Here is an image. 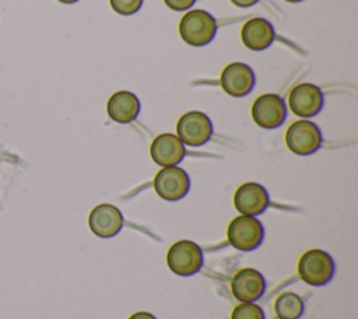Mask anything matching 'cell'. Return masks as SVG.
<instances>
[{
    "instance_id": "16",
    "label": "cell",
    "mask_w": 358,
    "mask_h": 319,
    "mask_svg": "<svg viewBox=\"0 0 358 319\" xmlns=\"http://www.w3.org/2000/svg\"><path fill=\"white\" fill-rule=\"evenodd\" d=\"M109 118L117 123H131L140 113V99L131 91H117L108 101Z\"/></svg>"
},
{
    "instance_id": "2",
    "label": "cell",
    "mask_w": 358,
    "mask_h": 319,
    "mask_svg": "<svg viewBox=\"0 0 358 319\" xmlns=\"http://www.w3.org/2000/svg\"><path fill=\"white\" fill-rule=\"evenodd\" d=\"M217 34V21L206 10L187 11L179 22V35L190 46H206Z\"/></svg>"
},
{
    "instance_id": "13",
    "label": "cell",
    "mask_w": 358,
    "mask_h": 319,
    "mask_svg": "<svg viewBox=\"0 0 358 319\" xmlns=\"http://www.w3.org/2000/svg\"><path fill=\"white\" fill-rule=\"evenodd\" d=\"M231 290L238 301L255 302L263 297L266 291V280L256 269H241L232 277Z\"/></svg>"
},
{
    "instance_id": "10",
    "label": "cell",
    "mask_w": 358,
    "mask_h": 319,
    "mask_svg": "<svg viewBox=\"0 0 358 319\" xmlns=\"http://www.w3.org/2000/svg\"><path fill=\"white\" fill-rule=\"evenodd\" d=\"M220 81L228 95L241 98L252 92L256 84V76L249 64L234 62L224 67Z\"/></svg>"
},
{
    "instance_id": "11",
    "label": "cell",
    "mask_w": 358,
    "mask_h": 319,
    "mask_svg": "<svg viewBox=\"0 0 358 319\" xmlns=\"http://www.w3.org/2000/svg\"><path fill=\"white\" fill-rule=\"evenodd\" d=\"M234 204L241 214L256 217L267 210L270 206V196L263 185L257 182H246L236 189Z\"/></svg>"
},
{
    "instance_id": "17",
    "label": "cell",
    "mask_w": 358,
    "mask_h": 319,
    "mask_svg": "<svg viewBox=\"0 0 358 319\" xmlns=\"http://www.w3.org/2000/svg\"><path fill=\"white\" fill-rule=\"evenodd\" d=\"M274 311L278 319H299L303 315L305 305L298 294L285 291L277 297Z\"/></svg>"
},
{
    "instance_id": "5",
    "label": "cell",
    "mask_w": 358,
    "mask_h": 319,
    "mask_svg": "<svg viewBox=\"0 0 358 319\" xmlns=\"http://www.w3.org/2000/svg\"><path fill=\"white\" fill-rule=\"evenodd\" d=\"M285 144L296 155H312L323 144V136L316 123L301 119L287 129Z\"/></svg>"
},
{
    "instance_id": "24",
    "label": "cell",
    "mask_w": 358,
    "mask_h": 319,
    "mask_svg": "<svg viewBox=\"0 0 358 319\" xmlns=\"http://www.w3.org/2000/svg\"><path fill=\"white\" fill-rule=\"evenodd\" d=\"M288 3H299V1H303V0H285Z\"/></svg>"
},
{
    "instance_id": "6",
    "label": "cell",
    "mask_w": 358,
    "mask_h": 319,
    "mask_svg": "<svg viewBox=\"0 0 358 319\" xmlns=\"http://www.w3.org/2000/svg\"><path fill=\"white\" fill-rule=\"evenodd\" d=\"M176 136L180 141L190 147H200L210 141L214 133L211 119L200 111H189L183 113L176 123Z\"/></svg>"
},
{
    "instance_id": "12",
    "label": "cell",
    "mask_w": 358,
    "mask_h": 319,
    "mask_svg": "<svg viewBox=\"0 0 358 319\" xmlns=\"http://www.w3.org/2000/svg\"><path fill=\"white\" fill-rule=\"evenodd\" d=\"M124 218L122 211L109 203L95 206L88 215V225L92 234L99 238H112L123 228Z\"/></svg>"
},
{
    "instance_id": "20",
    "label": "cell",
    "mask_w": 358,
    "mask_h": 319,
    "mask_svg": "<svg viewBox=\"0 0 358 319\" xmlns=\"http://www.w3.org/2000/svg\"><path fill=\"white\" fill-rule=\"evenodd\" d=\"M164 3L173 11H185L189 10L196 0H164Z\"/></svg>"
},
{
    "instance_id": "8",
    "label": "cell",
    "mask_w": 358,
    "mask_h": 319,
    "mask_svg": "<svg viewBox=\"0 0 358 319\" xmlns=\"http://www.w3.org/2000/svg\"><path fill=\"white\" fill-rule=\"evenodd\" d=\"M252 118L262 129H277L287 118L284 99L277 94H263L252 105Z\"/></svg>"
},
{
    "instance_id": "3",
    "label": "cell",
    "mask_w": 358,
    "mask_h": 319,
    "mask_svg": "<svg viewBox=\"0 0 358 319\" xmlns=\"http://www.w3.org/2000/svg\"><path fill=\"white\" fill-rule=\"evenodd\" d=\"M203 249L193 241H176L166 253V264L171 271L180 277H189L203 267Z\"/></svg>"
},
{
    "instance_id": "9",
    "label": "cell",
    "mask_w": 358,
    "mask_h": 319,
    "mask_svg": "<svg viewBox=\"0 0 358 319\" xmlns=\"http://www.w3.org/2000/svg\"><path fill=\"white\" fill-rule=\"evenodd\" d=\"M324 104V95L322 90L312 83H301L295 85L288 95V105L296 116L313 118L316 116Z\"/></svg>"
},
{
    "instance_id": "1",
    "label": "cell",
    "mask_w": 358,
    "mask_h": 319,
    "mask_svg": "<svg viewBox=\"0 0 358 319\" xmlns=\"http://www.w3.org/2000/svg\"><path fill=\"white\" fill-rule=\"evenodd\" d=\"M298 274L308 285H326L336 274L334 259L326 250L309 249L298 262Z\"/></svg>"
},
{
    "instance_id": "15",
    "label": "cell",
    "mask_w": 358,
    "mask_h": 319,
    "mask_svg": "<svg viewBox=\"0 0 358 319\" xmlns=\"http://www.w3.org/2000/svg\"><path fill=\"white\" fill-rule=\"evenodd\" d=\"M243 45L255 52L267 49L275 39V31L271 22L266 18L256 17L246 21L241 31Z\"/></svg>"
},
{
    "instance_id": "7",
    "label": "cell",
    "mask_w": 358,
    "mask_h": 319,
    "mask_svg": "<svg viewBox=\"0 0 358 319\" xmlns=\"http://www.w3.org/2000/svg\"><path fill=\"white\" fill-rule=\"evenodd\" d=\"M154 189L161 199L176 201L189 193L190 178L185 169L176 165L164 166L154 178Z\"/></svg>"
},
{
    "instance_id": "14",
    "label": "cell",
    "mask_w": 358,
    "mask_h": 319,
    "mask_svg": "<svg viewBox=\"0 0 358 319\" xmlns=\"http://www.w3.org/2000/svg\"><path fill=\"white\" fill-rule=\"evenodd\" d=\"M150 154L152 161L159 166H173L178 165L186 155L185 144L176 134L162 133L158 134L150 147Z\"/></svg>"
},
{
    "instance_id": "23",
    "label": "cell",
    "mask_w": 358,
    "mask_h": 319,
    "mask_svg": "<svg viewBox=\"0 0 358 319\" xmlns=\"http://www.w3.org/2000/svg\"><path fill=\"white\" fill-rule=\"evenodd\" d=\"M60 3H64V4H73V3H77L78 0H59Z\"/></svg>"
},
{
    "instance_id": "22",
    "label": "cell",
    "mask_w": 358,
    "mask_h": 319,
    "mask_svg": "<svg viewBox=\"0 0 358 319\" xmlns=\"http://www.w3.org/2000/svg\"><path fill=\"white\" fill-rule=\"evenodd\" d=\"M129 319H157V318L152 313H150V312L140 311V312H136L131 316H129Z\"/></svg>"
},
{
    "instance_id": "18",
    "label": "cell",
    "mask_w": 358,
    "mask_h": 319,
    "mask_svg": "<svg viewBox=\"0 0 358 319\" xmlns=\"http://www.w3.org/2000/svg\"><path fill=\"white\" fill-rule=\"evenodd\" d=\"M231 319H266L263 309L255 302H241L231 313Z\"/></svg>"
},
{
    "instance_id": "19",
    "label": "cell",
    "mask_w": 358,
    "mask_h": 319,
    "mask_svg": "<svg viewBox=\"0 0 358 319\" xmlns=\"http://www.w3.org/2000/svg\"><path fill=\"white\" fill-rule=\"evenodd\" d=\"M109 3L112 10L122 15H131L143 6V0H109Z\"/></svg>"
},
{
    "instance_id": "4",
    "label": "cell",
    "mask_w": 358,
    "mask_h": 319,
    "mask_svg": "<svg viewBox=\"0 0 358 319\" xmlns=\"http://www.w3.org/2000/svg\"><path fill=\"white\" fill-rule=\"evenodd\" d=\"M229 243L242 252H250L257 249L264 238V228L260 220L252 215L235 217L227 229Z\"/></svg>"
},
{
    "instance_id": "21",
    "label": "cell",
    "mask_w": 358,
    "mask_h": 319,
    "mask_svg": "<svg viewBox=\"0 0 358 319\" xmlns=\"http://www.w3.org/2000/svg\"><path fill=\"white\" fill-rule=\"evenodd\" d=\"M231 3L235 4L236 7L246 8V7H252V6H255L256 3H259V0H231Z\"/></svg>"
}]
</instances>
